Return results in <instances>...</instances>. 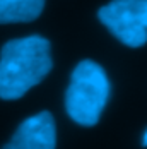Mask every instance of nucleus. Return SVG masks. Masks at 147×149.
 <instances>
[{"label":"nucleus","instance_id":"39448f33","mask_svg":"<svg viewBox=\"0 0 147 149\" xmlns=\"http://www.w3.org/2000/svg\"><path fill=\"white\" fill-rule=\"evenodd\" d=\"M44 9V0H0V24L31 22Z\"/></svg>","mask_w":147,"mask_h":149},{"label":"nucleus","instance_id":"423d86ee","mask_svg":"<svg viewBox=\"0 0 147 149\" xmlns=\"http://www.w3.org/2000/svg\"><path fill=\"white\" fill-rule=\"evenodd\" d=\"M142 142H144V146H147V130H146V134H144V139H142Z\"/></svg>","mask_w":147,"mask_h":149},{"label":"nucleus","instance_id":"7ed1b4c3","mask_svg":"<svg viewBox=\"0 0 147 149\" xmlns=\"http://www.w3.org/2000/svg\"><path fill=\"white\" fill-rule=\"evenodd\" d=\"M98 17L123 45L139 48L147 43V0H111Z\"/></svg>","mask_w":147,"mask_h":149},{"label":"nucleus","instance_id":"20e7f679","mask_svg":"<svg viewBox=\"0 0 147 149\" xmlns=\"http://www.w3.org/2000/svg\"><path fill=\"white\" fill-rule=\"evenodd\" d=\"M57 125L50 111H40L26 118L2 149H55Z\"/></svg>","mask_w":147,"mask_h":149},{"label":"nucleus","instance_id":"f257e3e1","mask_svg":"<svg viewBox=\"0 0 147 149\" xmlns=\"http://www.w3.org/2000/svg\"><path fill=\"white\" fill-rule=\"evenodd\" d=\"M51 67V45L46 38L31 34L7 41L0 52V98H22L50 74Z\"/></svg>","mask_w":147,"mask_h":149},{"label":"nucleus","instance_id":"f03ea898","mask_svg":"<svg viewBox=\"0 0 147 149\" xmlns=\"http://www.w3.org/2000/svg\"><path fill=\"white\" fill-rule=\"evenodd\" d=\"M110 91L108 75L99 63L92 60L79 62L65 93V110L69 117L82 127L96 125L108 103Z\"/></svg>","mask_w":147,"mask_h":149}]
</instances>
